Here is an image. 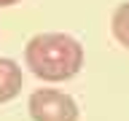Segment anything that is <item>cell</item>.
Masks as SVG:
<instances>
[{
	"mask_svg": "<svg viewBox=\"0 0 129 121\" xmlns=\"http://www.w3.org/2000/svg\"><path fill=\"white\" fill-rule=\"evenodd\" d=\"M24 62L40 81H70L83 67V46L67 32H38L24 46Z\"/></svg>",
	"mask_w": 129,
	"mask_h": 121,
	"instance_id": "cell-1",
	"label": "cell"
},
{
	"mask_svg": "<svg viewBox=\"0 0 129 121\" xmlns=\"http://www.w3.org/2000/svg\"><path fill=\"white\" fill-rule=\"evenodd\" d=\"M32 121H78V102L59 89H35L27 100Z\"/></svg>",
	"mask_w": 129,
	"mask_h": 121,
	"instance_id": "cell-2",
	"label": "cell"
},
{
	"mask_svg": "<svg viewBox=\"0 0 129 121\" xmlns=\"http://www.w3.org/2000/svg\"><path fill=\"white\" fill-rule=\"evenodd\" d=\"M24 86V75H22V67L8 59V56H0V105L3 102H11L14 97H19Z\"/></svg>",
	"mask_w": 129,
	"mask_h": 121,
	"instance_id": "cell-3",
	"label": "cell"
},
{
	"mask_svg": "<svg viewBox=\"0 0 129 121\" xmlns=\"http://www.w3.org/2000/svg\"><path fill=\"white\" fill-rule=\"evenodd\" d=\"M110 32L124 48H129V0L118 3V8L110 16Z\"/></svg>",
	"mask_w": 129,
	"mask_h": 121,
	"instance_id": "cell-4",
	"label": "cell"
},
{
	"mask_svg": "<svg viewBox=\"0 0 129 121\" xmlns=\"http://www.w3.org/2000/svg\"><path fill=\"white\" fill-rule=\"evenodd\" d=\"M19 0H0V8H8V6H16Z\"/></svg>",
	"mask_w": 129,
	"mask_h": 121,
	"instance_id": "cell-5",
	"label": "cell"
}]
</instances>
